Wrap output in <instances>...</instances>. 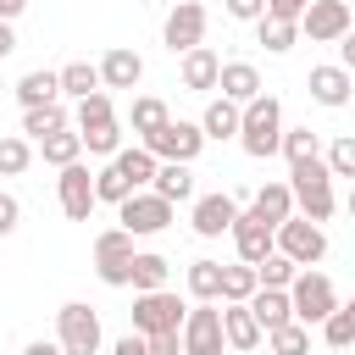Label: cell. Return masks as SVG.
I'll return each mask as SVG.
<instances>
[{"label":"cell","instance_id":"1","mask_svg":"<svg viewBox=\"0 0 355 355\" xmlns=\"http://www.w3.org/2000/svg\"><path fill=\"white\" fill-rule=\"evenodd\" d=\"M239 144H244V155H255V161H266V155L283 150V105H277V94H255V100L244 105V116H239Z\"/></svg>","mask_w":355,"mask_h":355},{"label":"cell","instance_id":"2","mask_svg":"<svg viewBox=\"0 0 355 355\" xmlns=\"http://www.w3.org/2000/svg\"><path fill=\"white\" fill-rule=\"evenodd\" d=\"M288 305H294V322H300V327H322V322L338 311V288H333V277L300 266L294 283H288Z\"/></svg>","mask_w":355,"mask_h":355},{"label":"cell","instance_id":"3","mask_svg":"<svg viewBox=\"0 0 355 355\" xmlns=\"http://www.w3.org/2000/svg\"><path fill=\"white\" fill-rule=\"evenodd\" d=\"M288 194H294V205L305 211V222H327L333 216V172H327V161H305V166H288Z\"/></svg>","mask_w":355,"mask_h":355},{"label":"cell","instance_id":"4","mask_svg":"<svg viewBox=\"0 0 355 355\" xmlns=\"http://www.w3.org/2000/svg\"><path fill=\"white\" fill-rule=\"evenodd\" d=\"M55 344L61 355H100V311L83 300H67L55 311Z\"/></svg>","mask_w":355,"mask_h":355},{"label":"cell","instance_id":"5","mask_svg":"<svg viewBox=\"0 0 355 355\" xmlns=\"http://www.w3.org/2000/svg\"><path fill=\"white\" fill-rule=\"evenodd\" d=\"M183 316L189 305L172 294V288H155V294H139L133 300V333L155 338V333H183Z\"/></svg>","mask_w":355,"mask_h":355},{"label":"cell","instance_id":"6","mask_svg":"<svg viewBox=\"0 0 355 355\" xmlns=\"http://www.w3.org/2000/svg\"><path fill=\"white\" fill-rule=\"evenodd\" d=\"M133 233H122V227H111V233H100L94 239V272H100V283H111V288H133Z\"/></svg>","mask_w":355,"mask_h":355},{"label":"cell","instance_id":"7","mask_svg":"<svg viewBox=\"0 0 355 355\" xmlns=\"http://www.w3.org/2000/svg\"><path fill=\"white\" fill-rule=\"evenodd\" d=\"M155 161H178V166H194V155L205 150V133H200V122H166V128H155L150 139H139Z\"/></svg>","mask_w":355,"mask_h":355},{"label":"cell","instance_id":"8","mask_svg":"<svg viewBox=\"0 0 355 355\" xmlns=\"http://www.w3.org/2000/svg\"><path fill=\"white\" fill-rule=\"evenodd\" d=\"M116 222H122V233H133V239H150V233L172 227V205H166L161 194L139 189V194H128V200L116 205Z\"/></svg>","mask_w":355,"mask_h":355},{"label":"cell","instance_id":"9","mask_svg":"<svg viewBox=\"0 0 355 355\" xmlns=\"http://www.w3.org/2000/svg\"><path fill=\"white\" fill-rule=\"evenodd\" d=\"M277 255H288L294 266H316L327 255V233L305 216H288V222H277Z\"/></svg>","mask_w":355,"mask_h":355},{"label":"cell","instance_id":"10","mask_svg":"<svg viewBox=\"0 0 355 355\" xmlns=\"http://www.w3.org/2000/svg\"><path fill=\"white\" fill-rule=\"evenodd\" d=\"M161 39H166L172 55H189L194 44H205V6H200V0H178V6L166 11Z\"/></svg>","mask_w":355,"mask_h":355},{"label":"cell","instance_id":"11","mask_svg":"<svg viewBox=\"0 0 355 355\" xmlns=\"http://www.w3.org/2000/svg\"><path fill=\"white\" fill-rule=\"evenodd\" d=\"M183 355H222V311L216 305H194L189 316H183Z\"/></svg>","mask_w":355,"mask_h":355},{"label":"cell","instance_id":"12","mask_svg":"<svg viewBox=\"0 0 355 355\" xmlns=\"http://www.w3.org/2000/svg\"><path fill=\"white\" fill-rule=\"evenodd\" d=\"M300 33H311V44H338L349 33V6L344 0H311L300 17Z\"/></svg>","mask_w":355,"mask_h":355},{"label":"cell","instance_id":"13","mask_svg":"<svg viewBox=\"0 0 355 355\" xmlns=\"http://www.w3.org/2000/svg\"><path fill=\"white\" fill-rule=\"evenodd\" d=\"M55 194H61V211H67L72 222H89V211L100 205V200H94V172H89L83 161L61 166V178H55Z\"/></svg>","mask_w":355,"mask_h":355},{"label":"cell","instance_id":"14","mask_svg":"<svg viewBox=\"0 0 355 355\" xmlns=\"http://www.w3.org/2000/svg\"><path fill=\"white\" fill-rule=\"evenodd\" d=\"M233 250H239L244 266H255V261H266V255L277 250V227L261 222L255 211H239V222H233Z\"/></svg>","mask_w":355,"mask_h":355},{"label":"cell","instance_id":"15","mask_svg":"<svg viewBox=\"0 0 355 355\" xmlns=\"http://www.w3.org/2000/svg\"><path fill=\"white\" fill-rule=\"evenodd\" d=\"M189 222H194L200 239H222V233H233V222H239V200H233V194H200Z\"/></svg>","mask_w":355,"mask_h":355},{"label":"cell","instance_id":"16","mask_svg":"<svg viewBox=\"0 0 355 355\" xmlns=\"http://www.w3.org/2000/svg\"><path fill=\"white\" fill-rule=\"evenodd\" d=\"M305 89H311V100H316V105L338 111V105H349V94H355V78H349L344 67H311Z\"/></svg>","mask_w":355,"mask_h":355},{"label":"cell","instance_id":"17","mask_svg":"<svg viewBox=\"0 0 355 355\" xmlns=\"http://www.w3.org/2000/svg\"><path fill=\"white\" fill-rule=\"evenodd\" d=\"M139 78H144V55H139V50H128V44L105 50V61H100V89H133Z\"/></svg>","mask_w":355,"mask_h":355},{"label":"cell","instance_id":"18","mask_svg":"<svg viewBox=\"0 0 355 355\" xmlns=\"http://www.w3.org/2000/svg\"><path fill=\"white\" fill-rule=\"evenodd\" d=\"M250 316L261 322V333H277V327H288L294 322V305H288V288H255L250 300Z\"/></svg>","mask_w":355,"mask_h":355},{"label":"cell","instance_id":"19","mask_svg":"<svg viewBox=\"0 0 355 355\" xmlns=\"http://www.w3.org/2000/svg\"><path fill=\"white\" fill-rule=\"evenodd\" d=\"M178 78H183V89L205 94V89H216V78H222V55H216V50H205V44H194V50L183 55Z\"/></svg>","mask_w":355,"mask_h":355},{"label":"cell","instance_id":"20","mask_svg":"<svg viewBox=\"0 0 355 355\" xmlns=\"http://www.w3.org/2000/svg\"><path fill=\"white\" fill-rule=\"evenodd\" d=\"M216 89H222V100H233L239 111L261 94V72L250 67V61H222V78H216Z\"/></svg>","mask_w":355,"mask_h":355},{"label":"cell","instance_id":"21","mask_svg":"<svg viewBox=\"0 0 355 355\" xmlns=\"http://www.w3.org/2000/svg\"><path fill=\"white\" fill-rule=\"evenodd\" d=\"M17 100H22V111H33V105H55V100H61V78H55L50 67L22 72V78H17Z\"/></svg>","mask_w":355,"mask_h":355},{"label":"cell","instance_id":"22","mask_svg":"<svg viewBox=\"0 0 355 355\" xmlns=\"http://www.w3.org/2000/svg\"><path fill=\"white\" fill-rule=\"evenodd\" d=\"M150 194H161L166 205L194 200V172H189V166H178V161H161V166H155V183H150Z\"/></svg>","mask_w":355,"mask_h":355},{"label":"cell","instance_id":"23","mask_svg":"<svg viewBox=\"0 0 355 355\" xmlns=\"http://www.w3.org/2000/svg\"><path fill=\"white\" fill-rule=\"evenodd\" d=\"M222 338L233 349H255L261 344V322L250 316V305H222Z\"/></svg>","mask_w":355,"mask_h":355},{"label":"cell","instance_id":"24","mask_svg":"<svg viewBox=\"0 0 355 355\" xmlns=\"http://www.w3.org/2000/svg\"><path fill=\"white\" fill-rule=\"evenodd\" d=\"M250 211H255L261 222H272V227H277V222H288V216H294V194H288V183H261Z\"/></svg>","mask_w":355,"mask_h":355},{"label":"cell","instance_id":"25","mask_svg":"<svg viewBox=\"0 0 355 355\" xmlns=\"http://www.w3.org/2000/svg\"><path fill=\"white\" fill-rule=\"evenodd\" d=\"M111 166H116L133 189H144V183H155V166H161V161H155L144 144H133V150H116V155H111Z\"/></svg>","mask_w":355,"mask_h":355},{"label":"cell","instance_id":"26","mask_svg":"<svg viewBox=\"0 0 355 355\" xmlns=\"http://www.w3.org/2000/svg\"><path fill=\"white\" fill-rule=\"evenodd\" d=\"M239 116H244V111H239L233 100H211L205 116H200V133H205V139H239Z\"/></svg>","mask_w":355,"mask_h":355},{"label":"cell","instance_id":"27","mask_svg":"<svg viewBox=\"0 0 355 355\" xmlns=\"http://www.w3.org/2000/svg\"><path fill=\"white\" fill-rule=\"evenodd\" d=\"M189 294L200 305L222 300V261H189Z\"/></svg>","mask_w":355,"mask_h":355},{"label":"cell","instance_id":"28","mask_svg":"<svg viewBox=\"0 0 355 355\" xmlns=\"http://www.w3.org/2000/svg\"><path fill=\"white\" fill-rule=\"evenodd\" d=\"M55 78H61V94H72V100H89V94H100V67H89V61H72V67H61Z\"/></svg>","mask_w":355,"mask_h":355},{"label":"cell","instance_id":"29","mask_svg":"<svg viewBox=\"0 0 355 355\" xmlns=\"http://www.w3.org/2000/svg\"><path fill=\"white\" fill-rule=\"evenodd\" d=\"M166 122H172L166 100H155V94H139V100H133V133H139V139H150V133L166 128Z\"/></svg>","mask_w":355,"mask_h":355},{"label":"cell","instance_id":"30","mask_svg":"<svg viewBox=\"0 0 355 355\" xmlns=\"http://www.w3.org/2000/svg\"><path fill=\"white\" fill-rule=\"evenodd\" d=\"M61 128H67L61 100H55V105H33V111H22V133H28V139H50V133H61Z\"/></svg>","mask_w":355,"mask_h":355},{"label":"cell","instance_id":"31","mask_svg":"<svg viewBox=\"0 0 355 355\" xmlns=\"http://www.w3.org/2000/svg\"><path fill=\"white\" fill-rule=\"evenodd\" d=\"M39 150H44V161H50V166H72V161L83 155V139H78V128H61V133L39 139Z\"/></svg>","mask_w":355,"mask_h":355},{"label":"cell","instance_id":"32","mask_svg":"<svg viewBox=\"0 0 355 355\" xmlns=\"http://www.w3.org/2000/svg\"><path fill=\"white\" fill-rule=\"evenodd\" d=\"M166 272H172V266H166V255H150V250H144V255H133V288H139V294L166 288Z\"/></svg>","mask_w":355,"mask_h":355},{"label":"cell","instance_id":"33","mask_svg":"<svg viewBox=\"0 0 355 355\" xmlns=\"http://www.w3.org/2000/svg\"><path fill=\"white\" fill-rule=\"evenodd\" d=\"M322 338H327L333 349H349V344H355V300H338V311L322 322Z\"/></svg>","mask_w":355,"mask_h":355},{"label":"cell","instance_id":"34","mask_svg":"<svg viewBox=\"0 0 355 355\" xmlns=\"http://www.w3.org/2000/svg\"><path fill=\"white\" fill-rule=\"evenodd\" d=\"M255 33H261V44H266L272 55H283V50H294V39H300V22H283V17H261V22H255Z\"/></svg>","mask_w":355,"mask_h":355},{"label":"cell","instance_id":"35","mask_svg":"<svg viewBox=\"0 0 355 355\" xmlns=\"http://www.w3.org/2000/svg\"><path fill=\"white\" fill-rule=\"evenodd\" d=\"M283 155H288V166L322 161V139H316L311 128H288V133H283Z\"/></svg>","mask_w":355,"mask_h":355},{"label":"cell","instance_id":"36","mask_svg":"<svg viewBox=\"0 0 355 355\" xmlns=\"http://www.w3.org/2000/svg\"><path fill=\"white\" fill-rule=\"evenodd\" d=\"M255 288H261V283H255V266H244V261H239V266H222V300H227V305H244Z\"/></svg>","mask_w":355,"mask_h":355},{"label":"cell","instance_id":"37","mask_svg":"<svg viewBox=\"0 0 355 355\" xmlns=\"http://www.w3.org/2000/svg\"><path fill=\"white\" fill-rule=\"evenodd\" d=\"M116 122V111H111V94L100 89V94H89V100H78V133H89V128H111Z\"/></svg>","mask_w":355,"mask_h":355},{"label":"cell","instance_id":"38","mask_svg":"<svg viewBox=\"0 0 355 355\" xmlns=\"http://www.w3.org/2000/svg\"><path fill=\"white\" fill-rule=\"evenodd\" d=\"M128 194H139V189H133V183H128V178H122L111 161H105V166L94 172V200H105V205H122Z\"/></svg>","mask_w":355,"mask_h":355},{"label":"cell","instance_id":"39","mask_svg":"<svg viewBox=\"0 0 355 355\" xmlns=\"http://www.w3.org/2000/svg\"><path fill=\"white\" fill-rule=\"evenodd\" d=\"M294 272H300V266H294L288 255H277V250H272L266 261H255V283H261V288H288Z\"/></svg>","mask_w":355,"mask_h":355},{"label":"cell","instance_id":"40","mask_svg":"<svg viewBox=\"0 0 355 355\" xmlns=\"http://www.w3.org/2000/svg\"><path fill=\"white\" fill-rule=\"evenodd\" d=\"M266 338H272V355H311V327H300V322H288Z\"/></svg>","mask_w":355,"mask_h":355},{"label":"cell","instance_id":"41","mask_svg":"<svg viewBox=\"0 0 355 355\" xmlns=\"http://www.w3.org/2000/svg\"><path fill=\"white\" fill-rule=\"evenodd\" d=\"M28 161H33V150H28V139H17V133H6V139H0V178H17V172H28Z\"/></svg>","mask_w":355,"mask_h":355},{"label":"cell","instance_id":"42","mask_svg":"<svg viewBox=\"0 0 355 355\" xmlns=\"http://www.w3.org/2000/svg\"><path fill=\"white\" fill-rule=\"evenodd\" d=\"M327 172L355 183V133H338V139L327 144Z\"/></svg>","mask_w":355,"mask_h":355},{"label":"cell","instance_id":"43","mask_svg":"<svg viewBox=\"0 0 355 355\" xmlns=\"http://www.w3.org/2000/svg\"><path fill=\"white\" fill-rule=\"evenodd\" d=\"M78 139H83V150H94V155H116V150H122L116 122H111V128H89V133H78Z\"/></svg>","mask_w":355,"mask_h":355},{"label":"cell","instance_id":"44","mask_svg":"<svg viewBox=\"0 0 355 355\" xmlns=\"http://www.w3.org/2000/svg\"><path fill=\"white\" fill-rule=\"evenodd\" d=\"M227 17L233 22H261L266 17V0H227Z\"/></svg>","mask_w":355,"mask_h":355},{"label":"cell","instance_id":"45","mask_svg":"<svg viewBox=\"0 0 355 355\" xmlns=\"http://www.w3.org/2000/svg\"><path fill=\"white\" fill-rule=\"evenodd\" d=\"M17 216H22L17 194H6V189H0V239H6V233H17Z\"/></svg>","mask_w":355,"mask_h":355},{"label":"cell","instance_id":"46","mask_svg":"<svg viewBox=\"0 0 355 355\" xmlns=\"http://www.w3.org/2000/svg\"><path fill=\"white\" fill-rule=\"evenodd\" d=\"M311 0H266V17H283V22H300Z\"/></svg>","mask_w":355,"mask_h":355},{"label":"cell","instance_id":"47","mask_svg":"<svg viewBox=\"0 0 355 355\" xmlns=\"http://www.w3.org/2000/svg\"><path fill=\"white\" fill-rule=\"evenodd\" d=\"M150 344V355H183V338L178 333H155V338H144Z\"/></svg>","mask_w":355,"mask_h":355},{"label":"cell","instance_id":"48","mask_svg":"<svg viewBox=\"0 0 355 355\" xmlns=\"http://www.w3.org/2000/svg\"><path fill=\"white\" fill-rule=\"evenodd\" d=\"M111 355H150V344H144V333H122L111 344Z\"/></svg>","mask_w":355,"mask_h":355},{"label":"cell","instance_id":"49","mask_svg":"<svg viewBox=\"0 0 355 355\" xmlns=\"http://www.w3.org/2000/svg\"><path fill=\"white\" fill-rule=\"evenodd\" d=\"M338 67H344V72L355 78V28H349V33L338 39Z\"/></svg>","mask_w":355,"mask_h":355},{"label":"cell","instance_id":"50","mask_svg":"<svg viewBox=\"0 0 355 355\" xmlns=\"http://www.w3.org/2000/svg\"><path fill=\"white\" fill-rule=\"evenodd\" d=\"M22 355H61V344H55V338H33Z\"/></svg>","mask_w":355,"mask_h":355},{"label":"cell","instance_id":"51","mask_svg":"<svg viewBox=\"0 0 355 355\" xmlns=\"http://www.w3.org/2000/svg\"><path fill=\"white\" fill-rule=\"evenodd\" d=\"M17 50V33H11V22H0V55H11Z\"/></svg>","mask_w":355,"mask_h":355},{"label":"cell","instance_id":"52","mask_svg":"<svg viewBox=\"0 0 355 355\" xmlns=\"http://www.w3.org/2000/svg\"><path fill=\"white\" fill-rule=\"evenodd\" d=\"M22 6H28V0H0V22H11V17L22 11Z\"/></svg>","mask_w":355,"mask_h":355},{"label":"cell","instance_id":"53","mask_svg":"<svg viewBox=\"0 0 355 355\" xmlns=\"http://www.w3.org/2000/svg\"><path fill=\"white\" fill-rule=\"evenodd\" d=\"M349 216H355V189H349Z\"/></svg>","mask_w":355,"mask_h":355}]
</instances>
